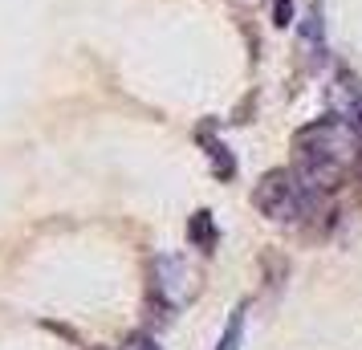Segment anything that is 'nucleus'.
<instances>
[{
  "mask_svg": "<svg viewBox=\"0 0 362 350\" xmlns=\"http://www.w3.org/2000/svg\"><path fill=\"white\" fill-rule=\"evenodd\" d=\"M151 285H155V293L163 298V305L180 310V305H187V301L196 298L199 277L183 257H159V261H155V281Z\"/></svg>",
  "mask_w": 362,
  "mask_h": 350,
  "instance_id": "f03ea898",
  "label": "nucleus"
},
{
  "mask_svg": "<svg viewBox=\"0 0 362 350\" xmlns=\"http://www.w3.org/2000/svg\"><path fill=\"white\" fill-rule=\"evenodd\" d=\"M240 338H245V305H236L228 317V326L220 334V346L216 350H240Z\"/></svg>",
  "mask_w": 362,
  "mask_h": 350,
  "instance_id": "39448f33",
  "label": "nucleus"
},
{
  "mask_svg": "<svg viewBox=\"0 0 362 350\" xmlns=\"http://www.w3.org/2000/svg\"><path fill=\"white\" fill-rule=\"evenodd\" d=\"M94 350H106V346H94Z\"/></svg>",
  "mask_w": 362,
  "mask_h": 350,
  "instance_id": "1a4fd4ad",
  "label": "nucleus"
},
{
  "mask_svg": "<svg viewBox=\"0 0 362 350\" xmlns=\"http://www.w3.org/2000/svg\"><path fill=\"white\" fill-rule=\"evenodd\" d=\"M204 143H208V155H212V171L220 180H232V175H236V159L228 155V147L216 143V139H208V134H204Z\"/></svg>",
  "mask_w": 362,
  "mask_h": 350,
  "instance_id": "20e7f679",
  "label": "nucleus"
},
{
  "mask_svg": "<svg viewBox=\"0 0 362 350\" xmlns=\"http://www.w3.org/2000/svg\"><path fill=\"white\" fill-rule=\"evenodd\" d=\"M313 200H317V187H310L297 171L289 167H273V171H264L261 184L252 187V204H257V212L269 220H301L310 216Z\"/></svg>",
  "mask_w": 362,
  "mask_h": 350,
  "instance_id": "f257e3e1",
  "label": "nucleus"
},
{
  "mask_svg": "<svg viewBox=\"0 0 362 350\" xmlns=\"http://www.w3.org/2000/svg\"><path fill=\"white\" fill-rule=\"evenodd\" d=\"M354 167H358V175H362V151H358V159H354Z\"/></svg>",
  "mask_w": 362,
  "mask_h": 350,
  "instance_id": "6e6552de",
  "label": "nucleus"
},
{
  "mask_svg": "<svg viewBox=\"0 0 362 350\" xmlns=\"http://www.w3.org/2000/svg\"><path fill=\"white\" fill-rule=\"evenodd\" d=\"M118 350H159V346H155V338H151V334H131Z\"/></svg>",
  "mask_w": 362,
  "mask_h": 350,
  "instance_id": "423d86ee",
  "label": "nucleus"
},
{
  "mask_svg": "<svg viewBox=\"0 0 362 350\" xmlns=\"http://www.w3.org/2000/svg\"><path fill=\"white\" fill-rule=\"evenodd\" d=\"M273 17H277V25L285 29V25H289V17H293V4H289V0H277V8H273Z\"/></svg>",
  "mask_w": 362,
  "mask_h": 350,
  "instance_id": "0eeeda50",
  "label": "nucleus"
},
{
  "mask_svg": "<svg viewBox=\"0 0 362 350\" xmlns=\"http://www.w3.org/2000/svg\"><path fill=\"white\" fill-rule=\"evenodd\" d=\"M187 236H192L196 249L212 252L216 240H220V233H216V224H212V212H196V216L187 220Z\"/></svg>",
  "mask_w": 362,
  "mask_h": 350,
  "instance_id": "7ed1b4c3",
  "label": "nucleus"
}]
</instances>
